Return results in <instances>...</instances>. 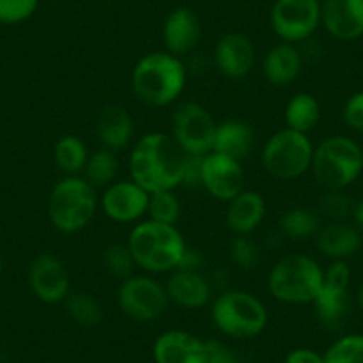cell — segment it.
<instances>
[{"label":"cell","instance_id":"obj_9","mask_svg":"<svg viewBox=\"0 0 363 363\" xmlns=\"http://www.w3.org/2000/svg\"><path fill=\"white\" fill-rule=\"evenodd\" d=\"M216 120L203 106L182 102L171 114V138L186 155L203 157L214 148Z\"/></svg>","mask_w":363,"mask_h":363},{"label":"cell","instance_id":"obj_18","mask_svg":"<svg viewBox=\"0 0 363 363\" xmlns=\"http://www.w3.org/2000/svg\"><path fill=\"white\" fill-rule=\"evenodd\" d=\"M201 40V22L189 8H177L166 16L162 26V41L166 52L186 57L193 54Z\"/></svg>","mask_w":363,"mask_h":363},{"label":"cell","instance_id":"obj_29","mask_svg":"<svg viewBox=\"0 0 363 363\" xmlns=\"http://www.w3.org/2000/svg\"><path fill=\"white\" fill-rule=\"evenodd\" d=\"M118 174V159L116 153L111 150L102 148L99 152L89 153L86 169L82 177L89 182L95 189H106L114 182Z\"/></svg>","mask_w":363,"mask_h":363},{"label":"cell","instance_id":"obj_7","mask_svg":"<svg viewBox=\"0 0 363 363\" xmlns=\"http://www.w3.org/2000/svg\"><path fill=\"white\" fill-rule=\"evenodd\" d=\"M312 173L324 189H345L363 169V150L345 135H331L313 148Z\"/></svg>","mask_w":363,"mask_h":363},{"label":"cell","instance_id":"obj_16","mask_svg":"<svg viewBox=\"0 0 363 363\" xmlns=\"http://www.w3.org/2000/svg\"><path fill=\"white\" fill-rule=\"evenodd\" d=\"M155 363H208L207 340L189 331L169 330L153 344Z\"/></svg>","mask_w":363,"mask_h":363},{"label":"cell","instance_id":"obj_25","mask_svg":"<svg viewBox=\"0 0 363 363\" xmlns=\"http://www.w3.org/2000/svg\"><path fill=\"white\" fill-rule=\"evenodd\" d=\"M255 145V130L242 120H225L218 123L212 152L242 162Z\"/></svg>","mask_w":363,"mask_h":363},{"label":"cell","instance_id":"obj_8","mask_svg":"<svg viewBox=\"0 0 363 363\" xmlns=\"http://www.w3.org/2000/svg\"><path fill=\"white\" fill-rule=\"evenodd\" d=\"M313 145L308 135L291 128L274 132L262 150V167L265 173L281 182L301 178L312 167Z\"/></svg>","mask_w":363,"mask_h":363},{"label":"cell","instance_id":"obj_23","mask_svg":"<svg viewBox=\"0 0 363 363\" xmlns=\"http://www.w3.org/2000/svg\"><path fill=\"white\" fill-rule=\"evenodd\" d=\"M315 246L331 262L347 260L362 247V232L345 221H331L320 226L315 235Z\"/></svg>","mask_w":363,"mask_h":363},{"label":"cell","instance_id":"obj_28","mask_svg":"<svg viewBox=\"0 0 363 363\" xmlns=\"http://www.w3.org/2000/svg\"><path fill=\"white\" fill-rule=\"evenodd\" d=\"M280 233L292 240L315 239L320 230V216L308 207H292L280 218Z\"/></svg>","mask_w":363,"mask_h":363},{"label":"cell","instance_id":"obj_32","mask_svg":"<svg viewBox=\"0 0 363 363\" xmlns=\"http://www.w3.org/2000/svg\"><path fill=\"white\" fill-rule=\"evenodd\" d=\"M323 363H363V335H344L328 347Z\"/></svg>","mask_w":363,"mask_h":363},{"label":"cell","instance_id":"obj_40","mask_svg":"<svg viewBox=\"0 0 363 363\" xmlns=\"http://www.w3.org/2000/svg\"><path fill=\"white\" fill-rule=\"evenodd\" d=\"M285 363H323V354L313 349L299 347L289 352Z\"/></svg>","mask_w":363,"mask_h":363},{"label":"cell","instance_id":"obj_14","mask_svg":"<svg viewBox=\"0 0 363 363\" xmlns=\"http://www.w3.org/2000/svg\"><path fill=\"white\" fill-rule=\"evenodd\" d=\"M201 187L214 200L228 203L244 191V169L239 160L211 152L201 162Z\"/></svg>","mask_w":363,"mask_h":363},{"label":"cell","instance_id":"obj_30","mask_svg":"<svg viewBox=\"0 0 363 363\" xmlns=\"http://www.w3.org/2000/svg\"><path fill=\"white\" fill-rule=\"evenodd\" d=\"M65 305L69 319L79 326L93 328L102 323V305L89 292H69L68 298L65 299Z\"/></svg>","mask_w":363,"mask_h":363},{"label":"cell","instance_id":"obj_21","mask_svg":"<svg viewBox=\"0 0 363 363\" xmlns=\"http://www.w3.org/2000/svg\"><path fill=\"white\" fill-rule=\"evenodd\" d=\"M265 200L257 191L244 189L226 203V226L235 235H251L265 218Z\"/></svg>","mask_w":363,"mask_h":363},{"label":"cell","instance_id":"obj_20","mask_svg":"<svg viewBox=\"0 0 363 363\" xmlns=\"http://www.w3.org/2000/svg\"><path fill=\"white\" fill-rule=\"evenodd\" d=\"M166 292L169 303L186 310H198L212 301V284L200 271L174 269L167 278Z\"/></svg>","mask_w":363,"mask_h":363},{"label":"cell","instance_id":"obj_26","mask_svg":"<svg viewBox=\"0 0 363 363\" xmlns=\"http://www.w3.org/2000/svg\"><path fill=\"white\" fill-rule=\"evenodd\" d=\"M89 150L79 135L66 134L55 141L54 160L65 177H82L86 169Z\"/></svg>","mask_w":363,"mask_h":363},{"label":"cell","instance_id":"obj_4","mask_svg":"<svg viewBox=\"0 0 363 363\" xmlns=\"http://www.w3.org/2000/svg\"><path fill=\"white\" fill-rule=\"evenodd\" d=\"M323 278L324 269L315 258L303 253H291L272 265L267 289L269 294L280 303L308 305L319 296Z\"/></svg>","mask_w":363,"mask_h":363},{"label":"cell","instance_id":"obj_12","mask_svg":"<svg viewBox=\"0 0 363 363\" xmlns=\"http://www.w3.org/2000/svg\"><path fill=\"white\" fill-rule=\"evenodd\" d=\"M320 0H277L271 9V27L284 43L310 40L320 26Z\"/></svg>","mask_w":363,"mask_h":363},{"label":"cell","instance_id":"obj_34","mask_svg":"<svg viewBox=\"0 0 363 363\" xmlns=\"http://www.w3.org/2000/svg\"><path fill=\"white\" fill-rule=\"evenodd\" d=\"M230 258L242 271H255L260 265L262 250L250 235H235L230 246Z\"/></svg>","mask_w":363,"mask_h":363},{"label":"cell","instance_id":"obj_39","mask_svg":"<svg viewBox=\"0 0 363 363\" xmlns=\"http://www.w3.org/2000/svg\"><path fill=\"white\" fill-rule=\"evenodd\" d=\"M208 345V363H239L237 356L228 345L219 340H207Z\"/></svg>","mask_w":363,"mask_h":363},{"label":"cell","instance_id":"obj_31","mask_svg":"<svg viewBox=\"0 0 363 363\" xmlns=\"http://www.w3.org/2000/svg\"><path fill=\"white\" fill-rule=\"evenodd\" d=\"M152 221L162 223V225L177 226L182 218V201L174 194V191H160V193L150 194L148 212Z\"/></svg>","mask_w":363,"mask_h":363},{"label":"cell","instance_id":"obj_13","mask_svg":"<svg viewBox=\"0 0 363 363\" xmlns=\"http://www.w3.org/2000/svg\"><path fill=\"white\" fill-rule=\"evenodd\" d=\"M27 281L33 294L48 305L65 303L72 292L68 269L52 253H40L33 258L27 271Z\"/></svg>","mask_w":363,"mask_h":363},{"label":"cell","instance_id":"obj_37","mask_svg":"<svg viewBox=\"0 0 363 363\" xmlns=\"http://www.w3.org/2000/svg\"><path fill=\"white\" fill-rule=\"evenodd\" d=\"M344 121L352 130L363 132V91H358L344 106Z\"/></svg>","mask_w":363,"mask_h":363},{"label":"cell","instance_id":"obj_5","mask_svg":"<svg viewBox=\"0 0 363 363\" xmlns=\"http://www.w3.org/2000/svg\"><path fill=\"white\" fill-rule=\"evenodd\" d=\"M100 207L96 189L84 177H65L48 196V219L61 233H77L86 228Z\"/></svg>","mask_w":363,"mask_h":363},{"label":"cell","instance_id":"obj_3","mask_svg":"<svg viewBox=\"0 0 363 363\" xmlns=\"http://www.w3.org/2000/svg\"><path fill=\"white\" fill-rule=\"evenodd\" d=\"M127 246L130 247L138 267L146 274L173 272L187 251L186 239L177 226L162 225L152 219L132 228Z\"/></svg>","mask_w":363,"mask_h":363},{"label":"cell","instance_id":"obj_35","mask_svg":"<svg viewBox=\"0 0 363 363\" xmlns=\"http://www.w3.org/2000/svg\"><path fill=\"white\" fill-rule=\"evenodd\" d=\"M352 208L354 203L344 193V189H326L319 200L320 214L330 218L331 221H344L347 216L352 214Z\"/></svg>","mask_w":363,"mask_h":363},{"label":"cell","instance_id":"obj_11","mask_svg":"<svg viewBox=\"0 0 363 363\" xmlns=\"http://www.w3.org/2000/svg\"><path fill=\"white\" fill-rule=\"evenodd\" d=\"M118 305L121 312L139 323L160 319L169 306L166 285L150 274H132L118 289Z\"/></svg>","mask_w":363,"mask_h":363},{"label":"cell","instance_id":"obj_1","mask_svg":"<svg viewBox=\"0 0 363 363\" xmlns=\"http://www.w3.org/2000/svg\"><path fill=\"white\" fill-rule=\"evenodd\" d=\"M184 166L186 153L164 132H150L139 138L128 157L130 180L150 194L180 187Z\"/></svg>","mask_w":363,"mask_h":363},{"label":"cell","instance_id":"obj_19","mask_svg":"<svg viewBox=\"0 0 363 363\" xmlns=\"http://www.w3.org/2000/svg\"><path fill=\"white\" fill-rule=\"evenodd\" d=\"M320 23L335 40H358L363 36V0H324Z\"/></svg>","mask_w":363,"mask_h":363},{"label":"cell","instance_id":"obj_24","mask_svg":"<svg viewBox=\"0 0 363 363\" xmlns=\"http://www.w3.org/2000/svg\"><path fill=\"white\" fill-rule=\"evenodd\" d=\"M303 62L305 59H303L301 50L296 45L281 41L280 45L272 47L267 52L262 69H264V77L267 79V82L277 87H285L291 86L301 75Z\"/></svg>","mask_w":363,"mask_h":363},{"label":"cell","instance_id":"obj_38","mask_svg":"<svg viewBox=\"0 0 363 363\" xmlns=\"http://www.w3.org/2000/svg\"><path fill=\"white\" fill-rule=\"evenodd\" d=\"M203 157L186 155V166H184V180H182V186L201 187V162H203Z\"/></svg>","mask_w":363,"mask_h":363},{"label":"cell","instance_id":"obj_15","mask_svg":"<svg viewBox=\"0 0 363 363\" xmlns=\"http://www.w3.org/2000/svg\"><path fill=\"white\" fill-rule=\"evenodd\" d=\"M150 193L134 180L113 182L100 198V208L114 223H135L148 212Z\"/></svg>","mask_w":363,"mask_h":363},{"label":"cell","instance_id":"obj_33","mask_svg":"<svg viewBox=\"0 0 363 363\" xmlns=\"http://www.w3.org/2000/svg\"><path fill=\"white\" fill-rule=\"evenodd\" d=\"M104 265H106L109 274H113L114 278H120L121 281L132 277L134 269L138 267L127 244H113V246L107 247L104 251Z\"/></svg>","mask_w":363,"mask_h":363},{"label":"cell","instance_id":"obj_36","mask_svg":"<svg viewBox=\"0 0 363 363\" xmlns=\"http://www.w3.org/2000/svg\"><path fill=\"white\" fill-rule=\"evenodd\" d=\"M40 0H0V23L16 26L27 22L38 11Z\"/></svg>","mask_w":363,"mask_h":363},{"label":"cell","instance_id":"obj_6","mask_svg":"<svg viewBox=\"0 0 363 363\" xmlns=\"http://www.w3.org/2000/svg\"><path fill=\"white\" fill-rule=\"evenodd\" d=\"M212 320L225 337L247 340L267 328L269 313L264 303L246 291H225L212 301Z\"/></svg>","mask_w":363,"mask_h":363},{"label":"cell","instance_id":"obj_10","mask_svg":"<svg viewBox=\"0 0 363 363\" xmlns=\"http://www.w3.org/2000/svg\"><path fill=\"white\" fill-rule=\"evenodd\" d=\"M349 281H351V269L345 260H333L324 271L323 287L313 305H315L317 319L326 330H342L351 315Z\"/></svg>","mask_w":363,"mask_h":363},{"label":"cell","instance_id":"obj_22","mask_svg":"<svg viewBox=\"0 0 363 363\" xmlns=\"http://www.w3.org/2000/svg\"><path fill=\"white\" fill-rule=\"evenodd\" d=\"M95 132L104 148L118 152L127 148L134 139V120L125 107L111 104L96 116Z\"/></svg>","mask_w":363,"mask_h":363},{"label":"cell","instance_id":"obj_2","mask_svg":"<svg viewBox=\"0 0 363 363\" xmlns=\"http://www.w3.org/2000/svg\"><path fill=\"white\" fill-rule=\"evenodd\" d=\"M130 84L139 102L148 107H167L186 89L187 68L169 52H152L135 62Z\"/></svg>","mask_w":363,"mask_h":363},{"label":"cell","instance_id":"obj_42","mask_svg":"<svg viewBox=\"0 0 363 363\" xmlns=\"http://www.w3.org/2000/svg\"><path fill=\"white\" fill-rule=\"evenodd\" d=\"M356 303H358L359 308L363 310V284H362V287L358 289V292H356Z\"/></svg>","mask_w":363,"mask_h":363},{"label":"cell","instance_id":"obj_17","mask_svg":"<svg viewBox=\"0 0 363 363\" xmlns=\"http://www.w3.org/2000/svg\"><path fill=\"white\" fill-rule=\"evenodd\" d=\"M255 59L257 52L253 41L242 33H226L216 43V68L228 79H244L250 75Z\"/></svg>","mask_w":363,"mask_h":363},{"label":"cell","instance_id":"obj_27","mask_svg":"<svg viewBox=\"0 0 363 363\" xmlns=\"http://www.w3.org/2000/svg\"><path fill=\"white\" fill-rule=\"evenodd\" d=\"M285 128L308 135L320 120V106L310 93H298L285 106Z\"/></svg>","mask_w":363,"mask_h":363},{"label":"cell","instance_id":"obj_41","mask_svg":"<svg viewBox=\"0 0 363 363\" xmlns=\"http://www.w3.org/2000/svg\"><path fill=\"white\" fill-rule=\"evenodd\" d=\"M352 218H354L356 228L363 233V200H359L358 203H354V208H352Z\"/></svg>","mask_w":363,"mask_h":363},{"label":"cell","instance_id":"obj_43","mask_svg":"<svg viewBox=\"0 0 363 363\" xmlns=\"http://www.w3.org/2000/svg\"><path fill=\"white\" fill-rule=\"evenodd\" d=\"M2 265L4 264H2V258H0V272H2Z\"/></svg>","mask_w":363,"mask_h":363}]
</instances>
